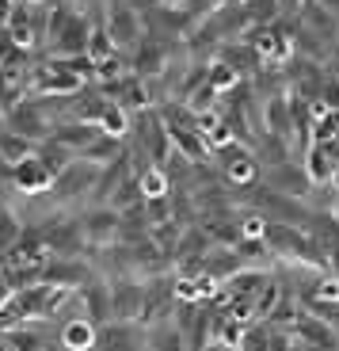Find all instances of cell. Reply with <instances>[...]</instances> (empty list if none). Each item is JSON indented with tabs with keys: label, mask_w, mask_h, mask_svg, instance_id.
Segmentation results:
<instances>
[{
	"label": "cell",
	"mask_w": 339,
	"mask_h": 351,
	"mask_svg": "<svg viewBox=\"0 0 339 351\" xmlns=\"http://www.w3.org/2000/svg\"><path fill=\"white\" fill-rule=\"evenodd\" d=\"M107 31H111L114 46H118L122 53H134L149 35L141 12L134 8V4H126V0H111V4H107Z\"/></svg>",
	"instance_id": "obj_1"
},
{
	"label": "cell",
	"mask_w": 339,
	"mask_h": 351,
	"mask_svg": "<svg viewBox=\"0 0 339 351\" xmlns=\"http://www.w3.org/2000/svg\"><path fill=\"white\" fill-rule=\"evenodd\" d=\"M0 180H4L16 195H46V191H53V180H58V176H53L38 157H31V160H23V165H12Z\"/></svg>",
	"instance_id": "obj_2"
},
{
	"label": "cell",
	"mask_w": 339,
	"mask_h": 351,
	"mask_svg": "<svg viewBox=\"0 0 339 351\" xmlns=\"http://www.w3.org/2000/svg\"><path fill=\"white\" fill-rule=\"evenodd\" d=\"M92 23L96 19L88 16V12H73L69 23L61 27V35L50 43V58H80V53H88V46H92Z\"/></svg>",
	"instance_id": "obj_3"
},
{
	"label": "cell",
	"mask_w": 339,
	"mask_h": 351,
	"mask_svg": "<svg viewBox=\"0 0 339 351\" xmlns=\"http://www.w3.org/2000/svg\"><path fill=\"white\" fill-rule=\"evenodd\" d=\"M4 126H8L12 134H19V138H27V141H38V145L53 138V123L31 104V99H23L19 107H12V111L4 114Z\"/></svg>",
	"instance_id": "obj_4"
},
{
	"label": "cell",
	"mask_w": 339,
	"mask_h": 351,
	"mask_svg": "<svg viewBox=\"0 0 339 351\" xmlns=\"http://www.w3.org/2000/svg\"><path fill=\"white\" fill-rule=\"evenodd\" d=\"M260 184L267 187V191L286 195V199H309V191H313V180H309L305 165H297V160H290V165H282V168H267V172L260 176Z\"/></svg>",
	"instance_id": "obj_5"
},
{
	"label": "cell",
	"mask_w": 339,
	"mask_h": 351,
	"mask_svg": "<svg viewBox=\"0 0 339 351\" xmlns=\"http://www.w3.org/2000/svg\"><path fill=\"white\" fill-rule=\"evenodd\" d=\"M80 306H84V317L96 328L114 325V290H111V282H107L103 275L92 279L88 287H80Z\"/></svg>",
	"instance_id": "obj_6"
},
{
	"label": "cell",
	"mask_w": 339,
	"mask_h": 351,
	"mask_svg": "<svg viewBox=\"0 0 339 351\" xmlns=\"http://www.w3.org/2000/svg\"><path fill=\"white\" fill-rule=\"evenodd\" d=\"M80 229H84L88 245H114L122 229V214L114 206H96V210H80L77 214Z\"/></svg>",
	"instance_id": "obj_7"
},
{
	"label": "cell",
	"mask_w": 339,
	"mask_h": 351,
	"mask_svg": "<svg viewBox=\"0 0 339 351\" xmlns=\"http://www.w3.org/2000/svg\"><path fill=\"white\" fill-rule=\"evenodd\" d=\"M111 290H114V321L141 325L145 321V282L118 279V282H111Z\"/></svg>",
	"instance_id": "obj_8"
},
{
	"label": "cell",
	"mask_w": 339,
	"mask_h": 351,
	"mask_svg": "<svg viewBox=\"0 0 339 351\" xmlns=\"http://www.w3.org/2000/svg\"><path fill=\"white\" fill-rule=\"evenodd\" d=\"M305 172L313 184H336L339 176V141H313L305 153Z\"/></svg>",
	"instance_id": "obj_9"
},
{
	"label": "cell",
	"mask_w": 339,
	"mask_h": 351,
	"mask_svg": "<svg viewBox=\"0 0 339 351\" xmlns=\"http://www.w3.org/2000/svg\"><path fill=\"white\" fill-rule=\"evenodd\" d=\"M218 62H225L240 80H255V73L267 65V62H263V53L255 50L252 43H244V38H240V43H225V46H221Z\"/></svg>",
	"instance_id": "obj_10"
},
{
	"label": "cell",
	"mask_w": 339,
	"mask_h": 351,
	"mask_svg": "<svg viewBox=\"0 0 339 351\" xmlns=\"http://www.w3.org/2000/svg\"><path fill=\"white\" fill-rule=\"evenodd\" d=\"M107 111H111V99L99 96L96 88H84V92H77V99H73L69 119H65V123H88V126H99Z\"/></svg>",
	"instance_id": "obj_11"
},
{
	"label": "cell",
	"mask_w": 339,
	"mask_h": 351,
	"mask_svg": "<svg viewBox=\"0 0 339 351\" xmlns=\"http://www.w3.org/2000/svg\"><path fill=\"white\" fill-rule=\"evenodd\" d=\"M61 348L65 351H96L99 328L88 317H69V321H61Z\"/></svg>",
	"instance_id": "obj_12"
},
{
	"label": "cell",
	"mask_w": 339,
	"mask_h": 351,
	"mask_svg": "<svg viewBox=\"0 0 339 351\" xmlns=\"http://www.w3.org/2000/svg\"><path fill=\"white\" fill-rule=\"evenodd\" d=\"M99 138H103V130H99V126H88V123H58L53 126V141H61V145L73 149L77 157L92 149Z\"/></svg>",
	"instance_id": "obj_13"
},
{
	"label": "cell",
	"mask_w": 339,
	"mask_h": 351,
	"mask_svg": "<svg viewBox=\"0 0 339 351\" xmlns=\"http://www.w3.org/2000/svg\"><path fill=\"white\" fill-rule=\"evenodd\" d=\"M31 157H38V141L19 138V134H12L8 126L0 123V160L12 168V165H23V160H31Z\"/></svg>",
	"instance_id": "obj_14"
},
{
	"label": "cell",
	"mask_w": 339,
	"mask_h": 351,
	"mask_svg": "<svg viewBox=\"0 0 339 351\" xmlns=\"http://www.w3.org/2000/svg\"><path fill=\"white\" fill-rule=\"evenodd\" d=\"M149 351H187V336L175 321L149 325Z\"/></svg>",
	"instance_id": "obj_15"
},
{
	"label": "cell",
	"mask_w": 339,
	"mask_h": 351,
	"mask_svg": "<svg viewBox=\"0 0 339 351\" xmlns=\"http://www.w3.org/2000/svg\"><path fill=\"white\" fill-rule=\"evenodd\" d=\"M38 160H42V165L46 168H50V172L53 176H61V172H69V168L73 165H77V153H73V149H65V145H61V141H42V145H38Z\"/></svg>",
	"instance_id": "obj_16"
},
{
	"label": "cell",
	"mask_w": 339,
	"mask_h": 351,
	"mask_svg": "<svg viewBox=\"0 0 339 351\" xmlns=\"http://www.w3.org/2000/svg\"><path fill=\"white\" fill-rule=\"evenodd\" d=\"M23 229H27V226H23V218H19V214L12 210V206H8V210H0V252L8 256L12 248L19 245Z\"/></svg>",
	"instance_id": "obj_17"
},
{
	"label": "cell",
	"mask_w": 339,
	"mask_h": 351,
	"mask_svg": "<svg viewBox=\"0 0 339 351\" xmlns=\"http://www.w3.org/2000/svg\"><path fill=\"white\" fill-rule=\"evenodd\" d=\"M305 202H309L316 214H336L339 210V187L336 184H313V191H309Z\"/></svg>",
	"instance_id": "obj_18"
},
{
	"label": "cell",
	"mask_w": 339,
	"mask_h": 351,
	"mask_svg": "<svg viewBox=\"0 0 339 351\" xmlns=\"http://www.w3.org/2000/svg\"><path fill=\"white\" fill-rule=\"evenodd\" d=\"M236 84H240V77H236V73L229 69L225 62H214V65H210V88H214L218 96H225L229 88H236Z\"/></svg>",
	"instance_id": "obj_19"
},
{
	"label": "cell",
	"mask_w": 339,
	"mask_h": 351,
	"mask_svg": "<svg viewBox=\"0 0 339 351\" xmlns=\"http://www.w3.org/2000/svg\"><path fill=\"white\" fill-rule=\"evenodd\" d=\"M321 99L328 104V111H339V77L336 73H328V80H324V88H321Z\"/></svg>",
	"instance_id": "obj_20"
},
{
	"label": "cell",
	"mask_w": 339,
	"mask_h": 351,
	"mask_svg": "<svg viewBox=\"0 0 339 351\" xmlns=\"http://www.w3.org/2000/svg\"><path fill=\"white\" fill-rule=\"evenodd\" d=\"M16 50H19V46L12 43V35H8V31H0V65H8L12 58H16Z\"/></svg>",
	"instance_id": "obj_21"
},
{
	"label": "cell",
	"mask_w": 339,
	"mask_h": 351,
	"mask_svg": "<svg viewBox=\"0 0 339 351\" xmlns=\"http://www.w3.org/2000/svg\"><path fill=\"white\" fill-rule=\"evenodd\" d=\"M160 4H172V8H183V4H187V0H160Z\"/></svg>",
	"instance_id": "obj_22"
},
{
	"label": "cell",
	"mask_w": 339,
	"mask_h": 351,
	"mask_svg": "<svg viewBox=\"0 0 339 351\" xmlns=\"http://www.w3.org/2000/svg\"><path fill=\"white\" fill-rule=\"evenodd\" d=\"M31 4H50V0H31Z\"/></svg>",
	"instance_id": "obj_23"
}]
</instances>
